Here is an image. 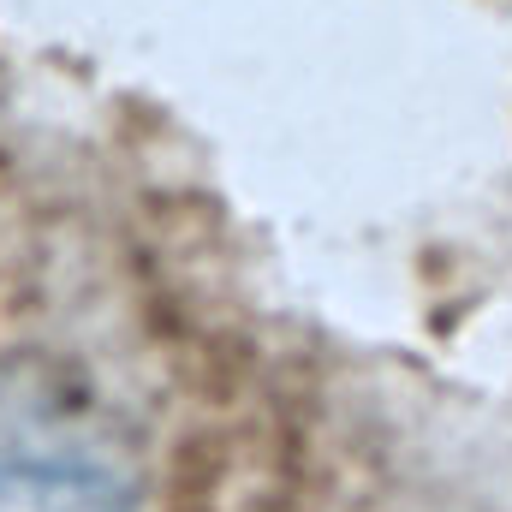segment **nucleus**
I'll list each match as a JSON object with an SVG mask.
<instances>
[{
    "label": "nucleus",
    "mask_w": 512,
    "mask_h": 512,
    "mask_svg": "<svg viewBox=\"0 0 512 512\" xmlns=\"http://www.w3.org/2000/svg\"><path fill=\"white\" fill-rule=\"evenodd\" d=\"M66 399L48 382L0 387V512H137L120 447Z\"/></svg>",
    "instance_id": "nucleus-1"
}]
</instances>
